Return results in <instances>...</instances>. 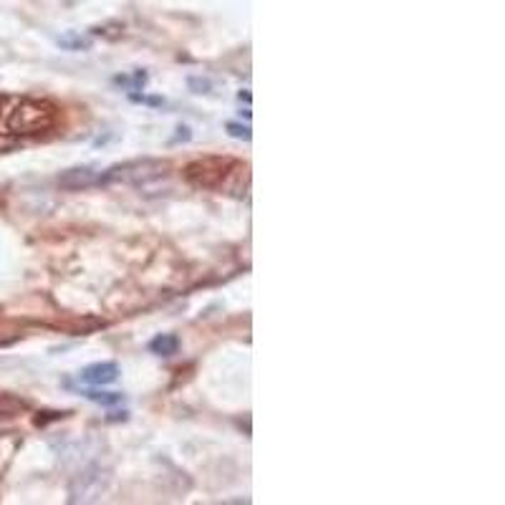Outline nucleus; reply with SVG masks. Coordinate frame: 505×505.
I'll use <instances>...</instances> for the list:
<instances>
[{"label":"nucleus","instance_id":"1","mask_svg":"<svg viewBox=\"0 0 505 505\" xmlns=\"http://www.w3.org/2000/svg\"><path fill=\"white\" fill-rule=\"evenodd\" d=\"M184 179L200 189H222L243 197L250 182V170L245 162L233 157H202L184 167Z\"/></svg>","mask_w":505,"mask_h":505},{"label":"nucleus","instance_id":"5","mask_svg":"<svg viewBox=\"0 0 505 505\" xmlns=\"http://www.w3.org/2000/svg\"><path fill=\"white\" fill-rule=\"evenodd\" d=\"M179 349V339L175 336V333H160V336H155V339L150 341V351L155 356H175Z\"/></svg>","mask_w":505,"mask_h":505},{"label":"nucleus","instance_id":"6","mask_svg":"<svg viewBox=\"0 0 505 505\" xmlns=\"http://www.w3.org/2000/svg\"><path fill=\"white\" fill-rule=\"evenodd\" d=\"M83 397L91 402H99V405H104V407L124 402V395H119V392H94V389H89V392H83Z\"/></svg>","mask_w":505,"mask_h":505},{"label":"nucleus","instance_id":"7","mask_svg":"<svg viewBox=\"0 0 505 505\" xmlns=\"http://www.w3.org/2000/svg\"><path fill=\"white\" fill-rule=\"evenodd\" d=\"M58 46L78 51V48H86V46H89V38H81V36H63V38H58Z\"/></svg>","mask_w":505,"mask_h":505},{"label":"nucleus","instance_id":"4","mask_svg":"<svg viewBox=\"0 0 505 505\" xmlns=\"http://www.w3.org/2000/svg\"><path fill=\"white\" fill-rule=\"evenodd\" d=\"M83 384H94V387H104V384H111L119 379V367L114 361H99V364H91L86 367L81 374H78Z\"/></svg>","mask_w":505,"mask_h":505},{"label":"nucleus","instance_id":"8","mask_svg":"<svg viewBox=\"0 0 505 505\" xmlns=\"http://www.w3.org/2000/svg\"><path fill=\"white\" fill-rule=\"evenodd\" d=\"M228 132H230V137H235V139H245V142H250V127L248 124H235V122H230L228 124Z\"/></svg>","mask_w":505,"mask_h":505},{"label":"nucleus","instance_id":"3","mask_svg":"<svg viewBox=\"0 0 505 505\" xmlns=\"http://www.w3.org/2000/svg\"><path fill=\"white\" fill-rule=\"evenodd\" d=\"M99 175L94 167H71L66 172L58 175V187L63 189H86L99 184Z\"/></svg>","mask_w":505,"mask_h":505},{"label":"nucleus","instance_id":"2","mask_svg":"<svg viewBox=\"0 0 505 505\" xmlns=\"http://www.w3.org/2000/svg\"><path fill=\"white\" fill-rule=\"evenodd\" d=\"M61 106L48 99H21L6 117V132L28 137V134H43L58 127L61 122Z\"/></svg>","mask_w":505,"mask_h":505},{"label":"nucleus","instance_id":"10","mask_svg":"<svg viewBox=\"0 0 505 505\" xmlns=\"http://www.w3.org/2000/svg\"><path fill=\"white\" fill-rule=\"evenodd\" d=\"M0 106H3V99H0Z\"/></svg>","mask_w":505,"mask_h":505},{"label":"nucleus","instance_id":"9","mask_svg":"<svg viewBox=\"0 0 505 505\" xmlns=\"http://www.w3.org/2000/svg\"><path fill=\"white\" fill-rule=\"evenodd\" d=\"M189 86H192V89H200L197 94H202V91L210 89V81H197V78H189Z\"/></svg>","mask_w":505,"mask_h":505}]
</instances>
